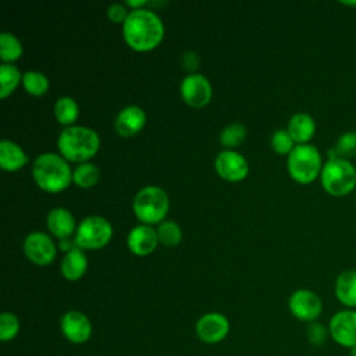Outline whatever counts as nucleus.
Listing matches in <instances>:
<instances>
[{
    "label": "nucleus",
    "instance_id": "nucleus-1",
    "mask_svg": "<svg viewBox=\"0 0 356 356\" xmlns=\"http://www.w3.org/2000/svg\"><path fill=\"white\" fill-rule=\"evenodd\" d=\"M122 38L134 51H152L164 38V24L161 18L149 8L132 10L122 25Z\"/></svg>",
    "mask_w": 356,
    "mask_h": 356
},
{
    "label": "nucleus",
    "instance_id": "nucleus-2",
    "mask_svg": "<svg viewBox=\"0 0 356 356\" xmlns=\"http://www.w3.org/2000/svg\"><path fill=\"white\" fill-rule=\"evenodd\" d=\"M32 177L43 192L60 193L71 185L72 170L60 153L46 152L35 159Z\"/></svg>",
    "mask_w": 356,
    "mask_h": 356
},
{
    "label": "nucleus",
    "instance_id": "nucleus-3",
    "mask_svg": "<svg viewBox=\"0 0 356 356\" xmlns=\"http://www.w3.org/2000/svg\"><path fill=\"white\" fill-rule=\"evenodd\" d=\"M58 153L71 163H86L93 159L100 149L97 132L89 127L72 125L64 128L57 138Z\"/></svg>",
    "mask_w": 356,
    "mask_h": 356
},
{
    "label": "nucleus",
    "instance_id": "nucleus-4",
    "mask_svg": "<svg viewBox=\"0 0 356 356\" xmlns=\"http://www.w3.org/2000/svg\"><path fill=\"white\" fill-rule=\"evenodd\" d=\"M135 217L146 225H159L170 210V197L167 192L157 185H147L139 189L132 200Z\"/></svg>",
    "mask_w": 356,
    "mask_h": 356
},
{
    "label": "nucleus",
    "instance_id": "nucleus-5",
    "mask_svg": "<svg viewBox=\"0 0 356 356\" xmlns=\"http://www.w3.org/2000/svg\"><path fill=\"white\" fill-rule=\"evenodd\" d=\"M323 165L320 150L310 143L296 145L286 157L288 174L300 185H309L320 178Z\"/></svg>",
    "mask_w": 356,
    "mask_h": 356
},
{
    "label": "nucleus",
    "instance_id": "nucleus-6",
    "mask_svg": "<svg viewBox=\"0 0 356 356\" xmlns=\"http://www.w3.org/2000/svg\"><path fill=\"white\" fill-rule=\"evenodd\" d=\"M321 188L331 196L342 197L356 188V167L350 160L328 159L320 174Z\"/></svg>",
    "mask_w": 356,
    "mask_h": 356
},
{
    "label": "nucleus",
    "instance_id": "nucleus-7",
    "mask_svg": "<svg viewBox=\"0 0 356 356\" xmlns=\"http://www.w3.org/2000/svg\"><path fill=\"white\" fill-rule=\"evenodd\" d=\"M113 238L111 222L102 216L85 217L76 228L74 239L82 250H97L108 245Z\"/></svg>",
    "mask_w": 356,
    "mask_h": 356
},
{
    "label": "nucleus",
    "instance_id": "nucleus-8",
    "mask_svg": "<svg viewBox=\"0 0 356 356\" xmlns=\"http://www.w3.org/2000/svg\"><path fill=\"white\" fill-rule=\"evenodd\" d=\"M22 250L26 259L36 266H49L57 254L54 241L42 231L29 232L24 239Z\"/></svg>",
    "mask_w": 356,
    "mask_h": 356
},
{
    "label": "nucleus",
    "instance_id": "nucleus-9",
    "mask_svg": "<svg viewBox=\"0 0 356 356\" xmlns=\"http://www.w3.org/2000/svg\"><path fill=\"white\" fill-rule=\"evenodd\" d=\"M288 309L296 320L313 323L323 312V302L316 292L302 288L291 293L288 299Z\"/></svg>",
    "mask_w": 356,
    "mask_h": 356
},
{
    "label": "nucleus",
    "instance_id": "nucleus-10",
    "mask_svg": "<svg viewBox=\"0 0 356 356\" xmlns=\"http://www.w3.org/2000/svg\"><path fill=\"white\" fill-rule=\"evenodd\" d=\"M330 338L339 346L350 349L356 345V310L341 309L328 323Z\"/></svg>",
    "mask_w": 356,
    "mask_h": 356
},
{
    "label": "nucleus",
    "instance_id": "nucleus-11",
    "mask_svg": "<svg viewBox=\"0 0 356 356\" xmlns=\"http://www.w3.org/2000/svg\"><path fill=\"white\" fill-rule=\"evenodd\" d=\"M181 97L185 104L192 108H202L207 106L213 97V86L210 81L202 74H188L179 86Z\"/></svg>",
    "mask_w": 356,
    "mask_h": 356
},
{
    "label": "nucleus",
    "instance_id": "nucleus-12",
    "mask_svg": "<svg viewBox=\"0 0 356 356\" xmlns=\"http://www.w3.org/2000/svg\"><path fill=\"white\" fill-rule=\"evenodd\" d=\"M214 168L227 182H241L249 174L248 160L236 150H221L214 160Z\"/></svg>",
    "mask_w": 356,
    "mask_h": 356
},
{
    "label": "nucleus",
    "instance_id": "nucleus-13",
    "mask_svg": "<svg viewBox=\"0 0 356 356\" xmlns=\"http://www.w3.org/2000/svg\"><path fill=\"white\" fill-rule=\"evenodd\" d=\"M196 335L200 341L206 343L221 342L229 332L228 318L217 312H210L203 314L196 321Z\"/></svg>",
    "mask_w": 356,
    "mask_h": 356
},
{
    "label": "nucleus",
    "instance_id": "nucleus-14",
    "mask_svg": "<svg viewBox=\"0 0 356 356\" xmlns=\"http://www.w3.org/2000/svg\"><path fill=\"white\" fill-rule=\"evenodd\" d=\"M63 335L72 343H85L92 335V323L86 314L78 310H70L60 320Z\"/></svg>",
    "mask_w": 356,
    "mask_h": 356
},
{
    "label": "nucleus",
    "instance_id": "nucleus-15",
    "mask_svg": "<svg viewBox=\"0 0 356 356\" xmlns=\"http://www.w3.org/2000/svg\"><path fill=\"white\" fill-rule=\"evenodd\" d=\"M159 245L156 228L146 224L135 225L129 229L127 236V246L135 256L145 257L152 254Z\"/></svg>",
    "mask_w": 356,
    "mask_h": 356
},
{
    "label": "nucleus",
    "instance_id": "nucleus-16",
    "mask_svg": "<svg viewBox=\"0 0 356 356\" xmlns=\"http://www.w3.org/2000/svg\"><path fill=\"white\" fill-rule=\"evenodd\" d=\"M146 125V113L142 107L131 104L121 108L114 120L115 132L122 138L138 135Z\"/></svg>",
    "mask_w": 356,
    "mask_h": 356
},
{
    "label": "nucleus",
    "instance_id": "nucleus-17",
    "mask_svg": "<svg viewBox=\"0 0 356 356\" xmlns=\"http://www.w3.org/2000/svg\"><path fill=\"white\" fill-rule=\"evenodd\" d=\"M49 232L57 239L72 238L76 232L78 224L74 214L65 207H54L46 217Z\"/></svg>",
    "mask_w": 356,
    "mask_h": 356
},
{
    "label": "nucleus",
    "instance_id": "nucleus-18",
    "mask_svg": "<svg viewBox=\"0 0 356 356\" xmlns=\"http://www.w3.org/2000/svg\"><path fill=\"white\" fill-rule=\"evenodd\" d=\"M286 131L296 145H307L316 134V121L310 114L299 111L288 120Z\"/></svg>",
    "mask_w": 356,
    "mask_h": 356
},
{
    "label": "nucleus",
    "instance_id": "nucleus-19",
    "mask_svg": "<svg viewBox=\"0 0 356 356\" xmlns=\"http://www.w3.org/2000/svg\"><path fill=\"white\" fill-rule=\"evenodd\" d=\"M29 163V157L25 150L10 139L0 142V167L3 171L15 172L24 168Z\"/></svg>",
    "mask_w": 356,
    "mask_h": 356
},
{
    "label": "nucleus",
    "instance_id": "nucleus-20",
    "mask_svg": "<svg viewBox=\"0 0 356 356\" xmlns=\"http://www.w3.org/2000/svg\"><path fill=\"white\" fill-rule=\"evenodd\" d=\"M334 295L345 309H356V270H343L337 275Z\"/></svg>",
    "mask_w": 356,
    "mask_h": 356
},
{
    "label": "nucleus",
    "instance_id": "nucleus-21",
    "mask_svg": "<svg viewBox=\"0 0 356 356\" xmlns=\"http://www.w3.org/2000/svg\"><path fill=\"white\" fill-rule=\"evenodd\" d=\"M60 270L67 281L81 280L88 270V257L85 254V250L76 246L71 252L65 253L61 260Z\"/></svg>",
    "mask_w": 356,
    "mask_h": 356
},
{
    "label": "nucleus",
    "instance_id": "nucleus-22",
    "mask_svg": "<svg viewBox=\"0 0 356 356\" xmlns=\"http://www.w3.org/2000/svg\"><path fill=\"white\" fill-rule=\"evenodd\" d=\"M54 117L56 120L64 127H72L75 125L78 117H79V106L76 100L71 96H61L54 103Z\"/></svg>",
    "mask_w": 356,
    "mask_h": 356
},
{
    "label": "nucleus",
    "instance_id": "nucleus-23",
    "mask_svg": "<svg viewBox=\"0 0 356 356\" xmlns=\"http://www.w3.org/2000/svg\"><path fill=\"white\" fill-rule=\"evenodd\" d=\"M100 179V171L96 164L86 161L78 164L72 170V182L81 189H90L97 185Z\"/></svg>",
    "mask_w": 356,
    "mask_h": 356
},
{
    "label": "nucleus",
    "instance_id": "nucleus-24",
    "mask_svg": "<svg viewBox=\"0 0 356 356\" xmlns=\"http://www.w3.org/2000/svg\"><path fill=\"white\" fill-rule=\"evenodd\" d=\"M24 53V47L21 40L10 33V32H1L0 35V58L3 64H13L17 60L21 58Z\"/></svg>",
    "mask_w": 356,
    "mask_h": 356
},
{
    "label": "nucleus",
    "instance_id": "nucleus-25",
    "mask_svg": "<svg viewBox=\"0 0 356 356\" xmlns=\"http://www.w3.org/2000/svg\"><path fill=\"white\" fill-rule=\"evenodd\" d=\"M22 83V74L14 64L0 65V97L7 99Z\"/></svg>",
    "mask_w": 356,
    "mask_h": 356
},
{
    "label": "nucleus",
    "instance_id": "nucleus-26",
    "mask_svg": "<svg viewBox=\"0 0 356 356\" xmlns=\"http://www.w3.org/2000/svg\"><path fill=\"white\" fill-rule=\"evenodd\" d=\"M246 135H248V131L245 125H242L241 122H232L225 125L221 129L218 140L225 150H235L243 143V140L246 139Z\"/></svg>",
    "mask_w": 356,
    "mask_h": 356
},
{
    "label": "nucleus",
    "instance_id": "nucleus-27",
    "mask_svg": "<svg viewBox=\"0 0 356 356\" xmlns=\"http://www.w3.org/2000/svg\"><path fill=\"white\" fill-rule=\"evenodd\" d=\"M22 86L28 95L39 97L49 92L50 82L43 72L29 70L22 74Z\"/></svg>",
    "mask_w": 356,
    "mask_h": 356
},
{
    "label": "nucleus",
    "instance_id": "nucleus-28",
    "mask_svg": "<svg viewBox=\"0 0 356 356\" xmlns=\"http://www.w3.org/2000/svg\"><path fill=\"white\" fill-rule=\"evenodd\" d=\"M156 234L160 245L167 248H175L182 241V229L172 220H164L156 227Z\"/></svg>",
    "mask_w": 356,
    "mask_h": 356
},
{
    "label": "nucleus",
    "instance_id": "nucleus-29",
    "mask_svg": "<svg viewBox=\"0 0 356 356\" xmlns=\"http://www.w3.org/2000/svg\"><path fill=\"white\" fill-rule=\"evenodd\" d=\"M334 150L338 157L350 160L356 157V132L346 131L335 142Z\"/></svg>",
    "mask_w": 356,
    "mask_h": 356
},
{
    "label": "nucleus",
    "instance_id": "nucleus-30",
    "mask_svg": "<svg viewBox=\"0 0 356 356\" xmlns=\"http://www.w3.org/2000/svg\"><path fill=\"white\" fill-rule=\"evenodd\" d=\"M19 332V320L11 312H3L0 316V339L3 342L13 341Z\"/></svg>",
    "mask_w": 356,
    "mask_h": 356
},
{
    "label": "nucleus",
    "instance_id": "nucleus-31",
    "mask_svg": "<svg viewBox=\"0 0 356 356\" xmlns=\"http://www.w3.org/2000/svg\"><path fill=\"white\" fill-rule=\"evenodd\" d=\"M271 149L281 156H288L296 146L291 135L288 134L286 129H277L273 132L271 139H270Z\"/></svg>",
    "mask_w": 356,
    "mask_h": 356
},
{
    "label": "nucleus",
    "instance_id": "nucleus-32",
    "mask_svg": "<svg viewBox=\"0 0 356 356\" xmlns=\"http://www.w3.org/2000/svg\"><path fill=\"white\" fill-rule=\"evenodd\" d=\"M306 337L312 345H317V346L323 345L327 341V338L330 337L328 327H325L321 323L313 321L309 324V327L306 330Z\"/></svg>",
    "mask_w": 356,
    "mask_h": 356
},
{
    "label": "nucleus",
    "instance_id": "nucleus-33",
    "mask_svg": "<svg viewBox=\"0 0 356 356\" xmlns=\"http://www.w3.org/2000/svg\"><path fill=\"white\" fill-rule=\"evenodd\" d=\"M107 18L114 22V24H121L124 25V22L127 21L131 10L125 6V4H121V3H113L107 7Z\"/></svg>",
    "mask_w": 356,
    "mask_h": 356
},
{
    "label": "nucleus",
    "instance_id": "nucleus-34",
    "mask_svg": "<svg viewBox=\"0 0 356 356\" xmlns=\"http://www.w3.org/2000/svg\"><path fill=\"white\" fill-rule=\"evenodd\" d=\"M181 63H182L184 70H186L189 74H196L195 71L197 70L200 60H199L197 53H195V51H192V50H188V51H185V53L182 54Z\"/></svg>",
    "mask_w": 356,
    "mask_h": 356
},
{
    "label": "nucleus",
    "instance_id": "nucleus-35",
    "mask_svg": "<svg viewBox=\"0 0 356 356\" xmlns=\"http://www.w3.org/2000/svg\"><path fill=\"white\" fill-rule=\"evenodd\" d=\"M58 248H60V249L64 252V254H65V253H68V252H71L72 249L76 248V242H75L74 236H72V238L58 239Z\"/></svg>",
    "mask_w": 356,
    "mask_h": 356
},
{
    "label": "nucleus",
    "instance_id": "nucleus-36",
    "mask_svg": "<svg viewBox=\"0 0 356 356\" xmlns=\"http://www.w3.org/2000/svg\"><path fill=\"white\" fill-rule=\"evenodd\" d=\"M131 11L132 10H140V8H145L146 7V4H147V1L146 0H128V1H125L124 3Z\"/></svg>",
    "mask_w": 356,
    "mask_h": 356
},
{
    "label": "nucleus",
    "instance_id": "nucleus-37",
    "mask_svg": "<svg viewBox=\"0 0 356 356\" xmlns=\"http://www.w3.org/2000/svg\"><path fill=\"white\" fill-rule=\"evenodd\" d=\"M341 4H343V6H348V7H356V1H339Z\"/></svg>",
    "mask_w": 356,
    "mask_h": 356
},
{
    "label": "nucleus",
    "instance_id": "nucleus-38",
    "mask_svg": "<svg viewBox=\"0 0 356 356\" xmlns=\"http://www.w3.org/2000/svg\"><path fill=\"white\" fill-rule=\"evenodd\" d=\"M349 356H356V345L349 349Z\"/></svg>",
    "mask_w": 356,
    "mask_h": 356
},
{
    "label": "nucleus",
    "instance_id": "nucleus-39",
    "mask_svg": "<svg viewBox=\"0 0 356 356\" xmlns=\"http://www.w3.org/2000/svg\"><path fill=\"white\" fill-rule=\"evenodd\" d=\"M355 202H356V199H355Z\"/></svg>",
    "mask_w": 356,
    "mask_h": 356
},
{
    "label": "nucleus",
    "instance_id": "nucleus-40",
    "mask_svg": "<svg viewBox=\"0 0 356 356\" xmlns=\"http://www.w3.org/2000/svg\"><path fill=\"white\" fill-rule=\"evenodd\" d=\"M355 167H356V165H355Z\"/></svg>",
    "mask_w": 356,
    "mask_h": 356
}]
</instances>
